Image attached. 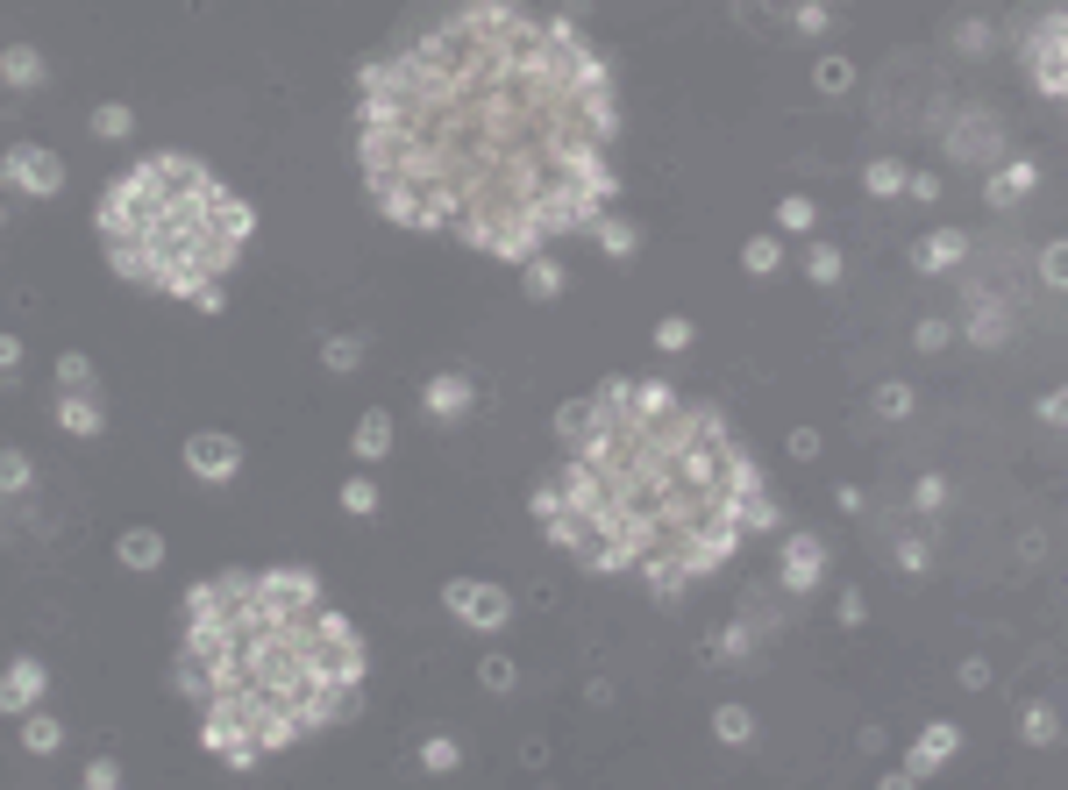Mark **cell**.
Returning <instances> with one entry per match:
<instances>
[{
    "label": "cell",
    "mask_w": 1068,
    "mask_h": 790,
    "mask_svg": "<svg viewBox=\"0 0 1068 790\" xmlns=\"http://www.w3.org/2000/svg\"><path fill=\"white\" fill-rule=\"evenodd\" d=\"M620 86L577 14H428L356 72V172L393 228L528 264L620 200Z\"/></svg>",
    "instance_id": "cell-1"
},
{
    "label": "cell",
    "mask_w": 1068,
    "mask_h": 790,
    "mask_svg": "<svg viewBox=\"0 0 1068 790\" xmlns=\"http://www.w3.org/2000/svg\"><path fill=\"white\" fill-rule=\"evenodd\" d=\"M555 470L535 484V520L592 577H635L656 599H684L777 535V498L727 414L684 399L670 377H598L555 406Z\"/></svg>",
    "instance_id": "cell-2"
},
{
    "label": "cell",
    "mask_w": 1068,
    "mask_h": 790,
    "mask_svg": "<svg viewBox=\"0 0 1068 790\" xmlns=\"http://www.w3.org/2000/svg\"><path fill=\"white\" fill-rule=\"evenodd\" d=\"M364 634L299 563L221 570L186 591L172 691L200 712V748L229 769L350 726L364 712Z\"/></svg>",
    "instance_id": "cell-3"
},
{
    "label": "cell",
    "mask_w": 1068,
    "mask_h": 790,
    "mask_svg": "<svg viewBox=\"0 0 1068 790\" xmlns=\"http://www.w3.org/2000/svg\"><path fill=\"white\" fill-rule=\"evenodd\" d=\"M93 235L122 285L200 307L243 264L250 235H257V207L192 150H150L100 193Z\"/></svg>",
    "instance_id": "cell-4"
},
{
    "label": "cell",
    "mask_w": 1068,
    "mask_h": 790,
    "mask_svg": "<svg viewBox=\"0 0 1068 790\" xmlns=\"http://www.w3.org/2000/svg\"><path fill=\"white\" fill-rule=\"evenodd\" d=\"M442 613L456 619V627H471V634L514 627V599H506L499 584H485V577H449V584H442Z\"/></svg>",
    "instance_id": "cell-5"
},
{
    "label": "cell",
    "mask_w": 1068,
    "mask_h": 790,
    "mask_svg": "<svg viewBox=\"0 0 1068 790\" xmlns=\"http://www.w3.org/2000/svg\"><path fill=\"white\" fill-rule=\"evenodd\" d=\"M0 186L29 193V200H57V193H65V164H57V150H43V143H14L8 157H0Z\"/></svg>",
    "instance_id": "cell-6"
},
{
    "label": "cell",
    "mask_w": 1068,
    "mask_h": 790,
    "mask_svg": "<svg viewBox=\"0 0 1068 790\" xmlns=\"http://www.w3.org/2000/svg\"><path fill=\"white\" fill-rule=\"evenodd\" d=\"M186 470L200 484H229L235 470H243V442H235V435H221V428L186 435Z\"/></svg>",
    "instance_id": "cell-7"
},
{
    "label": "cell",
    "mask_w": 1068,
    "mask_h": 790,
    "mask_svg": "<svg viewBox=\"0 0 1068 790\" xmlns=\"http://www.w3.org/2000/svg\"><path fill=\"white\" fill-rule=\"evenodd\" d=\"M777 577H784V591H799V599H805V591H819V584H826V541L805 535V527H799V535H784Z\"/></svg>",
    "instance_id": "cell-8"
},
{
    "label": "cell",
    "mask_w": 1068,
    "mask_h": 790,
    "mask_svg": "<svg viewBox=\"0 0 1068 790\" xmlns=\"http://www.w3.org/2000/svg\"><path fill=\"white\" fill-rule=\"evenodd\" d=\"M43 691H51V670H43V656H14L8 670H0V712H8V720L36 712Z\"/></svg>",
    "instance_id": "cell-9"
},
{
    "label": "cell",
    "mask_w": 1068,
    "mask_h": 790,
    "mask_svg": "<svg viewBox=\"0 0 1068 790\" xmlns=\"http://www.w3.org/2000/svg\"><path fill=\"white\" fill-rule=\"evenodd\" d=\"M955 748H961V726H955V720H934V726H926V734L905 748V762H898V769H905L912 783H926L940 762H955Z\"/></svg>",
    "instance_id": "cell-10"
},
{
    "label": "cell",
    "mask_w": 1068,
    "mask_h": 790,
    "mask_svg": "<svg viewBox=\"0 0 1068 790\" xmlns=\"http://www.w3.org/2000/svg\"><path fill=\"white\" fill-rule=\"evenodd\" d=\"M51 420L71 435V442H100V435H108V406H100V392H57Z\"/></svg>",
    "instance_id": "cell-11"
},
{
    "label": "cell",
    "mask_w": 1068,
    "mask_h": 790,
    "mask_svg": "<svg viewBox=\"0 0 1068 790\" xmlns=\"http://www.w3.org/2000/svg\"><path fill=\"white\" fill-rule=\"evenodd\" d=\"M420 406H428L434 420H463L477 406V392H471V377H463V371H434L428 385H420Z\"/></svg>",
    "instance_id": "cell-12"
},
{
    "label": "cell",
    "mask_w": 1068,
    "mask_h": 790,
    "mask_svg": "<svg viewBox=\"0 0 1068 790\" xmlns=\"http://www.w3.org/2000/svg\"><path fill=\"white\" fill-rule=\"evenodd\" d=\"M1033 79H1041V100H1061V14H1041V43H1033Z\"/></svg>",
    "instance_id": "cell-13"
},
{
    "label": "cell",
    "mask_w": 1068,
    "mask_h": 790,
    "mask_svg": "<svg viewBox=\"0 0 1068 790\" xmlns=\"http://www.w3.org/2000/svg\"><path fill=\"white\" fill-rule=\"evenodd\" d=\"M961 256H969V235H961V228H934V235L912 250V271H920V278H934V271H955Z\"/></svg>",
    "instance_id": "cell-14"
},
{
    "label": "cell",
    "mask_w": 1068,
    "mask_h": 790,
    "mask_svg": "<svg viewBox=\"0 0 1068 790\" xmlns=\"http://www.w3.org/2000/svg\"><path fill=\"white\" fill-rule=\"evenodd\" d=\"M114 563L135 570V577H150L164 563V535H157V527H122V535H114Z\"/></svg>",
    "instance_id": "cell-15"
},
{
    "label": "cell",
    "mask_w": 1068,
    "mask_h": 790,
    "mask_svg": "<svg viewBox=\"0 0 1068 790\" xmlns=\"http://www.w3.org/2000/svg\"><path fill=\"white\" fill-rule=\"evenodd\" d=\"M43 79H51V72H43V51H36V43H8V51H0V86L36 94Z\"/></svg>",
    "instance_id": "cell-16"
},
{
    "label": "cell",
    "mask_w": 1068,
    "mask_h": 790,
    "mask_svg": "<svg viewBox=\"0 0 1068 790\" xmlns=\"http://www.w3.org/2000/svg\"><path fill=\"white\" fill-rule=\"evenodd\" d=\"M1033 186H1041V172H1033V164H998V172H990V186H983V200L1004 215V207H1019Z\"/></svg>",
    "instance_id": "cell-17"
},
{
    "label": "cell",
    "mask_w": 1068,
    "mask_h": 790,
    "mask_svg": "<svg viewBox=\"0 0 1068 790\" xmlns=\"http://www.w3.org/2000/svg\"><path fill=\"white\" fill-rule=\"evenodd\" d=\"M356 463H385V456H393V414H385V406H371L364 420H356Z\"/></svg>",
    "instance_id": "cell-18"
},
{
    "label": "cell",
    "mask_w": 1068,
    "mask_h": 790,
    "mask_svg": "<svg viewBox=\"0 0 1068 790\" xmlns=\"http://www.w3.org/2000/svg\"><path fill=\"white\" fill-rule=\"evenodd\" d=\"M520 293H528V299H563L570 271L555 264V256H528V264H520Z\"/></svg>",
    "instance_id": "cell-19"
},
{
    "label": "cell",
    "mask_w": 1068,
    "mask_h": 790,
    "mask_svg": "<svg viewBox=\"0 0 1068 790\" xmlns=\"http://www.w3.org/2000/svg\"><path fill=\"white\" fill-rule=\"evenodd\" d=\"M65 720H57V712H22V748L29 755H57V748H65Z\"/></svg>",
    "instance_id": "cell-20"
},
{
    "label": "cell",
    "mask_w": 1068,
    "mask_h": 790,
    "mask_svg": "<svg viewBox=\"0 0 1068 790\" xmlns=\"http://www.w3.org/2000/svg\"><path fill=\"white\" fill-rule=\"evenodd\" d=\"M741 264H748V278H777V271H784V235H748Z\"/></svg>",
    "instance_id": "cell-21"
},
{
    "label": "cell",
    "mask_w": 1068,
    "mask_h": 790,
    "mask_svg": "<svg viewBox=\"0 0 1068 790\" xmlns=\"http://www.w3.org/2000/svg\"><path fill=\"white\" fill-rule=\"evenodd\" d=\"M812 228H819V207H812L805 193H784V200H777V235H812Z\"/></svg>",
    "instance_id": "cell-22"
},
{
    "label": "cell",
    "mask_w": 1068,
    "mask_h": 790,
    "mask_svg": "<svg viewBox=\"0 0 1068 790\" xmlns=\"http://www.w3.org/2000/svg\"><path fill=\"white\" fill-rule=\"evenodd\" d=\"M713 734L727 740V748H748V740H756V712H748V705H719L713 712Z\"/></svg>",
    "instance_id": "cell-23"
},
{
    "label": "cell",
    "mask_w": 1068,
    "mask_h": 790,
    "mask_svg": "<svg viewBox=\"0 0 1068 790\" xmlns=\"http://www.w3.org/2000/svg\"><path fill=\"white\" fill-rule=\"evenodd\" d=\"M57 385H65V392H100L93 356H86V349H65V356H57Z\"/></svg>",
    "instance_id": "cell-24"
},
{
    "label": "cell",
    "mask_w": 1068,
    "mask_h": 790,
    "mask_svg": "<svg viewBox=\"0 0 1068 790\" xmlns=\"http://www.w3.org/2000/svg\"><path fill=\"white\" fill-rule=\"evenodd\" d=\"M29 484H36V463L22 449H0V498H22Z\"/></svg>",
    "instance_id": "cell-25"
},
{
    "label": "cell",
    "mask_w": 1068,
    "mask_h": 790,
    "mask_svg": "<svg viewBox=\"0 0 1068 790\" xmlns=\"http://www.w3.org/2000/svg\"><path fill=\"white\" fill-rule=\"evenodd\" d=\"M905 164H891V157H877V164H862V186L877 193V200H898V193H905Z\"/></svg>",
    "instance_id": "cell-26"
},
{
    "label": "cell",
    "mask_w": 1068,
    "mask_h": 790,
    "mask_svg": "<svg viewBox=\"0 0 1068 790\" xmlns=\"http://www.w3.org/2000/svg\"><path fill=\"white\" fill-rule=\"evenodd\" d=\"M456 762H463L456 734H428V740H420V769H428V777H449Z\"/></svg>",
    "instance_id": "cell-27"
},
{
    "label": "cell",
    "mask_w": 1068,
    "mask_h": 790,
    "mask_svg": "<svg viewBox=\"0 0 1068 790\" xmlns=\"http://www.w3.org/2000/svg\"><path fill=\"white\" fill-rule=\"evenodd\" d=\"M592 242H598L606 256H635V250H641V228H635V221H598Z\"/></svg>",
    "instance_id": "cell-28"
},
{
    "label": "cell",
    "mask_w": 1068,
    "mask_h": 790,
    "mask_svg": "<svg viewBox=\"0 0 1068 790\" xmlns=\"http://www.w3.org/2000/svg\"><path fill=\"white\" fill-rule=\"evenodd\" d=\"M1055 726H1061V712H1055V705H1033V712H1019V734H1026L1033 748H1055V740H1061Z\"/></svg>",
    "instance_id": "cell-29"
},
{
    "label": "cell",
    "mask_w": 1068,
    "mask_h": 790,
    "mask_svg": "<svg viewBox=\"0 0 1068 790\" xmlns=\"http://www.w3.org/2000/svg\"><path fill=\"white\" fill-rule=\"evenodd\" d=\"M129 129H135V114L122 108V100H100V108H93V135H100V143H122Z\"/></svg>",
    "instance_id": "cell-30"
},
{
    "label": "cell",
    "mask_w": 1068,
    "mask_h": 790,
    "mask_svg": "<svg viewBox=\"0 0 1068 790\" xmlns=\"http://www.w3.org/2000/svg\"><path fill=\"white\" fill-rule=\"evenodd\" d=\"M691 342H698V328H691L684 314H663V321H656V349H663V356H684Z\"/></svg>",
    "instance_id": "cell-31"
},
{
    "label": "cell",
    "mask_w": 1068,
    "mask_h": 790,
    "mask_svg": "<svg viewBox=\"0 0 1068 790\" xmlns=\"http://www.w3.org/2000/svg\"><path fill=\"white\" fill-rule=\"evenodd\" d=\"M321 363L328 371H356L364 363V336H321Z\"/></svg>",
    "instance_id": "cell-32"
},
{
    "label": "cell",
    "mask_w": 1068,
    "mask_h": 790,
    "mask_svg": "<svg viewBox=\"0 0 1068 790\" xmlns=\"http://www.w3.org/2000/svg\"><path fill=\"white\" fill-rule=\"evenodd\" d=\"M477 683H485L492 698H514V691H520V670H514L506 656H485V662H477Z\"/></svg>",
    "instance_id": "cell-33"
},
{
    "label": "cell",
    "mask_w": 1068,
    "mask_h": 790,
    "mask_svg": "<svg viewBox=\"0 0 1068 790\" xmlns=\"http://www.w3.org/2000/svg\"><path fill=\"white\" fill-rule=\"evenodd\" d=\"M812 86H819V94H848L855 65H848V57H819V65H812Z\"/></svg>",
    "instance_id": "cell-34"
},
{
    "label": "cell",
    "mask_w": 1068,
    "mask_h": 790,
    "mask_svg": "<svg viewBox=\"0 0 1068 790\" xmlns=\"http://www.w3.org/2000/svg\"><path fill=\"white\" fill-rule=\"evenodd\" d=\"M342 513H350V520H371V513H378V484L350 478V484H342Z\"/></svg>",
    "instance_id": "cell-35"
},
{
    "label": "cell",
    "mask_w": 1068,
    "mask_h": 790,
    "mask_svg": "<svg viewBox=\"0 0 1068 790\" xmlns=\"http://www.w3.org/2000/svg\"><path fill=\"white\" fill-rule=\"evenodd\" d=\"M805 278H812V285H840V250H834V242H812Z\"/></svg>",
    "instance_id": "cell-36"
},
{
    "label": "cell",
    "mask_w": 1068,
    "mask_h": 790,
    "mask_svg": "<svg viewBox=\"0 0 1068 790\" xmlns=\"http://www.w3.org/2000/svg\"><path fill=\"white\" fill-rule=\"evenodd\" d=\"M79 790H122V762H114V755H93V762H86V783Z\"/></svg>",
    "instance_id": "cell-37"
},
{
    "label": "cell",
    "mask_w": 1068,
    "mask_h": 790,
    "mask_svg": "<svg viewBox=\"0 0 1068 790\" xmlns=\"http://www.w3.org/2000/svg\"><path fill=\"white\" fill-rule=\"evenodd\" d=\"M877 414L883 420H905L912 414V385H877Z\"/></svg>",
    "instance_id": "cell-38"
},
{
    "label": "cell",
    "mask_w": 1068,
    "mask_h": 790,
    "mask_svg": "<svg viewBox=\"0 0 1068 790\" xmlns=\"http://www.w3.org/2000/svg\"><path fill=\"white\" fill-rule=\"evenodd\" d=\"M826 22H834V8H791V29H805V36H819Z\"/></svg>",
    "instance_id": "cell-39"
},
{
    "label": "cell",
    "mask_w": 1068,
    "mask_h": 790,
    "mask_svg": "<svg viewBox=\"0 0 1068 790\" xmlns=\"http://www.w3.org/2000/svg\"><path fill=\"white\" fill-rule=\"evenodd\" d=\"M1061 271H1068V250H1061V242H1047V256H1041V278H1047V285H1061Z\"/></svg>",
    "instance_id": "cell-40"
},
{
    "label": "cell",
    "mask_w": 1068,
    "mask_h": 790,
    "mask_svg": "<svg viewBox=\"0 0 1068 790\" xmlns=\"http://www.w3.org/2000/svg\"><path fill=\"white\" fill-rule=\"evenodd\" d=\"M840 619H848V627H862V619H869V599H862V591H840Z\"/></svg>",
    "instance_id": "cell-41"
},
{
    "label": "cell",
    "mask_w": 1068,
    "mask_h": 790,
    "mask_svg": "<svg viewBox=\"0 0 1068 790\" xmlns=\"http://www.w3.org/2000/svg\"><path fill=\"white\" fill-rule=\"evenodd\" d=\"M905 193H912V200H940V178H934V172H912Z\"/></svg>",
    "instance_id": "cell-42"
},
{
    "label": "cell",
    "mask_w": 1068,
    "mask_h": 790,
    "mask_svg": "<svg viewBox=\"0 0 1068 790\" xmlns=\"http://www.w3.org/2000/svg\"><path fill=\"white\" fill-rule=\"evenodd\" d=\"M22 371V336H0V377Z\"/></svg>",
    "instance_id": "cell-43"
},
{
    "label": "cell",
    "mask_w": 1068,
    "mask_h": 790,
    "mask_svg": "<svg viewBox=\"0 0 1068 790\" xmlns=\"http://www.w3.org/2000/svg\"><path fill=\"white\" fill-rule=\"evenodd\" d=\"M920 506H926V513L947 506V478H920Z\"/></svg>",
    "instance_id": "cell-44"
},
{
    "label": "cell",
    "mask_w": 1068,
    "mask_h": 790,
    "mask_svg": "<svg viewBox=\"0 0 1068 790\" xmlns=\"http://www.w3.org/2000/svg\"><path fill=\"white\" fill-rule=\"evenodd\" d=\"M920 349H926V356H934V349H947V328H940V321H926V328H920Z\"/></svg>",
    "instance_id": "cell-45"
},
{
    "label": "cell",
    "mask_w": 1068,
    "mask_h": 790,
    "mask_svg": "<svg viewBox=\"0 0 1068 790\" xmlns=\"http://www.w3.org/2000/svg\"><path fill=\"white\" fill-rule=\"evenodd\" d=\"M877 790H920V783H912V777H905V769H891V777H883Z\"/></svg>",
    "instance_id": "cell-46"
}]
</instances>
